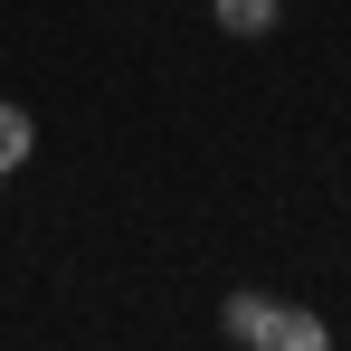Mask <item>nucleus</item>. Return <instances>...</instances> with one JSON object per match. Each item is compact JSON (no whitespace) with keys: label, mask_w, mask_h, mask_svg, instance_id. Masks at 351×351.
I'll list each match as a JSON object with an SVG mask.
<instances>
[{"label":"nucleus","mask_w":351,"mask_h":351,"mask_svg":"<svg viewBox=\"0 0 351 351\" xmlns=\"http://www.w3.org/2000/svg\"><path fill=\"white\" fill-rule=\"evenodd\" d=\"M219 323H228V342H256V332L276 323V294H228V313H219Z\"/></svg>","instance_id":"nucleus-4"},{"label":"nucleus","mask_w":351,"mask_h":351,"mask_svg":"<svg viewBox=\"0 0 351 351\" xmlns=\"http://www.w3.org/2000/svg\"><path fill=\"white\" fill-rule=\"evenodd\" d=\"M38 152V123H29V105H0V180H19V162Z\"/></svg>","instance_id":"nucleus-2"},{"label":"nucleus","mask_w":351,"mask_h":351,"mask_svg":"<svg viewBox=\"0 0 351 351\" xmlns=\"http://www.w3.org/2000/svg\"><path fill=\"white\" fill-rule=\"evenodd\" d=\"M247 351H332V332H323V313H304V304H276V323H266Z\"/></svg>","instance_id":"nucleus-1"},{"label":"nucleus","mask_w":351,"mask_h":351,"mask_svg":"<svg viewBox=\"0 0 351 351\" xmlns=\"http://www.w3.org/2000/svg\"><path fill=\"white\" fill-rule=\"evenodd\" d=\"M209 10H219L228 38H266V29H276V0H209Z\"/></svg>","instance_id":"nucleus-3"}]
</instances>
